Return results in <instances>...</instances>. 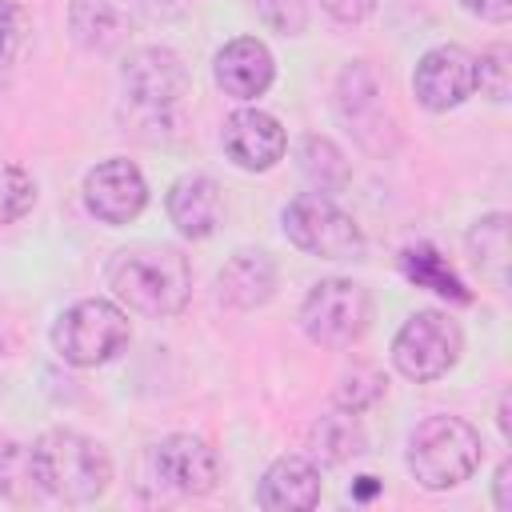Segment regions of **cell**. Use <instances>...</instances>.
Instances as JSON below:
<instances>
[{
	"instance_id": "22",
	"label": "cell",
	"mask_w": 512,
	"mask_h": 512,
	"mask_svg": "<svg viewBox=\"0 0 512 512\" xmlns=\"http://www.w3.org/2000/svg\"><path fill=\"white\" fill-rule=\"evenodd\" d=\"M312 448L316 456H324L328 464H340V460H352L364 452V432L356 424V412H332V416H320V424L312 428Z\"/></svg>"
},
{
	"instance_id": "33",
	"label": "cell",
	"mask_w": 512,
	"mask_h": 512,
	"mask_svg": "<svg viewBox=\"0 0 512 512\" xmlns=\"http://www.w3.org/2000/svg\"><path fill=\"white\" fill-rule=\"evenodd\" d=\"M500 432L508 436V400H500Z\"/></svg>"
},
{
	"instance_id": "26",
	"label": "cell",
	"mask_w": 512,
	"mask_h": 512,
	"mask_svg": "<svg viewBox=\"0 0 512 512\" xmlns=\"http://www.w3.org/2000/svg\"><path fill=\"white\" fill-rule=\"evenodd\" d=\"M380 396H384V376L372 372V368H352V372L340 380V388H336V404H340L344 412H364V408L376 404Z\"/></svg>"
},
{
	"instance_id": "10",
	"label": "cell",
	"mask_w": 512,
	"mask_h": 512,
	"mask_svg": "<svg viewBox=\"0 0 512 512\" xmlns=\"http://www.w3.org/2000/svg\"><path fill=\"white\" fill-rule=\"evenodd\" d=\"M152 464H156V476L180 492V496H208L220 480V456L208 440L192 436V432H176V436H164L152 452Z\"/></svg>"
},
{
	"instance_id": "25",
	"label": "cell",
	"mask_w": 512,
	"mask_h": 512,
	"mask_svg": "<svg viewBox=\"0 0 512 512\" xmlns=\"http://www.w3.org/2000/svg\"><path fill=\"white\" fill-rule=\"evenodd\" d=\"M32 204H36L32 176L16 164H0V224H12L20 216H28Z\"/></svg>"
},
{
	"instance_id": "23",
	"label": "cell",
	"mask_w": 512,
	"mask_h": 512,
	"mask_svg": "<svg viewBox=\"0 0 512 512\" xmlns=\"http://www.w3.org/2000/svg\"><path fill=\"white\" fill-rule=\"evenodd\" d=\"M40 488L36 480V464H32V448L24 444H0V496L4 500H32V492Z\"/></svg>"
},
{
	"instance_id": "18",
	"label": "cell",
	"mask_w": 512,
	"mask_h": 512,
	"mask_svg": "<svg viewBox=\"0 0 512 512\" xmlns=\"http://www.w3.org/2000/svg\"><path fill=\"white\" fill-rule=\"evenodd\" d=\"M276 288V264L268 252H236L220 272V300L232 308H260Z\"/></svg>"
},
{
	"instance_id": "9",
	"label": "cell",
	"mask_w": 512,
	"mask_h": 512,
	"mask_svg": "<svg viewBox=\"0 0 512 512\" xmlns=\"http://www.w3.org/2000/svg\"><path fill=\"white\" fill-rule=\"evenodd\" d=\"M84 204L104 224H128V220H136L144 212V204H148L144 172L132 160H124V156L100 160L84 176Z\"/></svg>"
},
{
	"instance_id": "4",
	"label": "cell",
	"mask_w": 512,
	"mask_h": 512,
	"mask_svg": "<svg viewBox=\"0 0 512 512\" xmlns=\"http://www.w3.org/2000/svg\"><path fill=\"white\" fill-rule=\"evenodd\" d=\"M128 340H132V328L124 308L100 296L76 300L72 308H64L52 328V348L60 352V360L76 368H96L116 360L128 348Z\"/></svg>"
},
{
	"instance_id": "29",
	"label": "cell",
	"mask_w": 512,
	"mask_h": 512,
	"mask_svg": "<svg viewBox=\"0 0 512 512\" xmlns=\"http://www.w3.org/2000/svg\"><path fill=\"white\" fill-rule=\"evenodd\" d=\"M320 8H324L328 16H336V20H344V24H356V20L372 16L376 0H320Z\"/></svg>"
},
{
	"instance_id": "7",
	"label": "cell",
	"mask_w": 512,
	"mask_h": 512,
	"mask_svg": "<svg viewBox=\"0 0 512 512\" xmlns=\"http://www.w3.org/2000/svg\"><path fill=\"white\" fill-rule=\"evenodd\" d=\"M372 320V300L356 280L344 276H328L320 284H312V292L300 304V328L312 344L324 348H348L352 340L364 336Z\"/></svg>"
},
{
	"instance_id": "28",
	"label": "cell",
	"mask_w": 512,
	"mask_h": 512,
	"mask_svg": "<svg viewBox=\"0 0 512 512\" xmlns=\"http://www.w3.org/2000/svg\"><path fill=\"white\" fill-rule=\"evenodd\" d=\"M256 12H260V20L268 24V28H276V32H300L304 28V20H308V12H304V0H256Z\"/></svg>"
},
{
	"instance_id": "14",
	"label": "cell",
	"mask_w": 512,
	"mask_h": 512,
	"mask_svg": "<svg viewBox=\"0 0 512 512\" xmlns=\"http://www.w3.org/2000/svg\"><path fill=\"white\" fill-rule=\"evenodd\" d=\"M212 76L216 84L236 96V100H256L268 92L272 76H276V64H272V52L256 40V36H236L228 40L216 60H212Z\"/></svg>"
},
{
	"instance_id": "27",
	"label": "cell",
	"mask_w": 512,
	"mask_h": 512,
	"mask_svg": "<svg viewBox=\"0 0 512 512\" xmlns=\"http://www.w3.org/2000/svg\"><path fill=\"white\" fill-rule=\"evenodd\" d=\"M28 40V12L16 0H0V64H8Z\"/></svg>"
},
{
	"instance_id": "1",
	"label": "cell",
	"mask_w": 512,
	"mask_h": 512,
	"mask_svg": "<svg viewBox=\"0 0 512 512\" xmlns=\"http://www.w3.org/2000/svg\"><path fill=\"white\" fill-rule=\"evenodd\" d=\"M108 288L140 316H176L192 296V268L168 244H132L108 260Z\"/></svg>"
},
{
	"instance_id": "11",
	"label": "cell",
	"mask_w": 512,
	"mask_h": 512,
	"mask_svg": "<svg viewBox=\"0 0 512 512\" xmlns=\"http://www.w3.org/2000/svg\"><path fill=\"white\" fill-rule=\"evenodd\" d=\"M336 108L344 116V124L356 132V140L372 152L388 148V136H392V120L384 116V96H380V84L372 76L368 64H348L340 72V84H336Z\"/></svg>"
},
{
	"instance_id": "19",
	"label": "cell",
	"mask_w": 512,
	"mask_h": 512,
	"mask_svg": "<svg viewBox=\"0 0 512 512\" xmlns=\"http://www.w3.org/2000/svg\"><path fill=\"white\" fill-rule=\"evenodd\" d=\"M508 252H512V244H508V216L504 212H488L468 228V256H472L476 272L496 288L508 284V260H512Z\"/></svg>"
},
{
	"instance_id": "30",
	"label": "cell",
	"mask_w": 512,
	"mask_h": 512,
	"mask_svg": "<svg viewBox=\"0 0 512 512\" xmlns=\"http://www.w3.org/2000/svg\"><path fill=\"white\" fill-rule=\"evenodd\" d=\"M460 8H468L472 16H480L488 24H508L512 20V0H460Z\"/></svg>"
},
{
	"instance_id": "5",
	"label": "cell",
	"mask_w": 512,
	"mask_h": 512,
	"mask_svg": "<svg viewBox=\"0 0 512 512\" xmlns=\"http://www.w3.org/2000/svg\"><path fill=\"white\" fill-rule=\"evenodd\" d=\"M464 352V332L452 316L436 312V308H424V312H412L396 340H392V364L400 376L416 380V384H428V380H440Z\"/></svg>"
},
{
	"instance_id": "20",
	"label": "cell",
	"mask_w": 512,
	"mask_h": 512,
	"mask_svg": "<svg viewBox=\"0 0 512 512\" xmlns=\"http://www.w3.org/2000/svg\"><path fill=\"white\" fill-rule=\"evenodd\" d=\"M400 268H404V276H408L412 284H420V288H428V292H436V296H444V300H452V304H468V300H472V292L464 288V280L452 272V264H448L432 244H412V248H404Z\"/></svg>"
},
{
	"instance_id": "16",
	"label": "cell",
	"mask_w": 512,
	"mask_h": 512,
	"mask_svg": "<svg viewBox=\"0 0 512 512\" xmlns=\"http://www.w3.org/2000/svg\"><path fill=\"white\" fill-rule=\"evenodd\" d=\"M220 216H224V200H220V184L212 176L192 172L168 188V220L176 224L180 236L204 240L216 232Z\"/></svg>"
},
{
	"instance_id": "2",
	"label": "cell",
	"mask_w": 512,
	"mask_h": 512,
	"mask_svg": "<svg viewBox=\"0 0 512 512\" xmlns=\"http://www.w3.org/2000/svg\"><path fill=\"white\" fill-rule=\"evenodd\" d=\"M32 464H36L40 488L68 504H92L112 484V460L104 444L72 428L44 432L32 444Z\"/></svg>"
},
{
	"instance_id": "13",
	"label": "cell",
	"mask_w": 512,
	"mask_h": 512,
	"mask_svg": "<svg viewBox=\"0 0 512 512\" xmlns=\"http://www.w3.org/2000/svg\"><path fill=\"white\" fill-rule=\"evenodd\" d=\"M120 76L128 96L144 108H168L188 92V68L172 48H136Z\"/></svg>"
},
{
	"instance_id": "3",
	"label": "cell",
	"mask_w": 512,
	"mask_h": 512,
	"mask_svg": "<svg viewBox=\"0 0 512 512\" xmlns=\"http://www.w3.org/2000/svg\"><path fill=\"white\" fill-rule=\"evenodd\" d=\"M480 464V432L460 416H428L408 436V468L428 492L456 488Z\"/></svg>"
},
{
	"instance_id": "31",
	"label": "cell",
	"mask_w": 512,
	"mask_h": 512,
	"mask_svg": "<svg viewBox=\"0 0 512 512\" xmlns=\"http://www.w3.org/2000/svg\"><path fill=\"white\" fill-rule=\"evenodd\" d=\"M492 492H496V508H500V512H512V464H508V460L496 468Z\"/></svg>"
},
{
	"instance_id": "32",
	"label": "cell",
	"mask_w": 512,
	"mask_h": 512,
	"mask_svg": "<svg viewBox=\"0 0 512 512\" xmlns=\"http://www.w3.org/2000/svg\"><path fill=\"white\" fill-rule=\"evenodd\" d=\"M356 500H368V496H376V476H360V484H356V492H352Z\"/></svg>"
},
{
	"instance_id": "8",
	"label": "cell",
	"mask_w": 512,
	"mask_h": 512,
	"mask_svg": "<svg viewBox=\"0 0 512 512\" xmlns=\"http://www.w3.org/2000/svg\"><path fill=\"white\" fill-rule=\"evenodd\" d=\"M412 92L428 112H448L476 92V56L460 44L428 48L412 72Z\"/></svg>"
},
{
	"instance_id": "21",
	"label": "cell",
	"mask_w": 512,
	"mask_h": 512,
	"mask_svg": "<svg viewBox=\"0 0 512 512\" xmlns=\"http://www.w3.org/2000/svg\"><path fill=\"white\" fill-rule=\"evenodd\" d=\"M300 172L304 180L320 192V196H332L348 184V164H344V152L324 140V136H304L300 144Z\"/></svg>"
},
{
	"instance_id": "6",
	"label": "cell",
	"mask_w": 512,
	"mask_h": 512,
	"mask_svg": "<svg viewBox=\"0 0 512 512\" xmlns=\"http://www.w3.org/2000/svg\"><path fill=\"white\" fill-rule=\"evenodd\" d=\"M284 236L320 260H356L364 252L360 224L320 192H304L284 208Z\"/></svg>"
},
{
	"instance_id": "15",
	"label": "cell",
	"mask_w": 512,
	"mask_h": 512,
	"mask_svg": "<svg viewBox=\"0 0 512 512\" xmlns=\"http://www.w3.org/2000/svg\"><path fill=\"white\" fill-rule=\"evenodd\" d=\"M260 508L268 512H304L320 504V468L304 456H280L268 464L256 488Z\"/></svg>"
},
{
	"instance_id": "24",
	"label": "cell",
	"mask_w": 512,
	"mask_h": 512,
	"mask_svg": "<svg viewBox=\"0 0 512 512\" xmlns=\"http://www.w3.org/2000/svg\"><path fill=\"white\" fill-rule=\"evenodd\" d=\"M476 88L496 104L508 100L512 92V48L508 44H488L476 56Z\"/></svg>"
},
{
	"instance_id": "17",
	"label": "cell",
	"mask_w": 512,
	"mask_h": 512,
	"mask_svg": "<svg viewBox=\"0 0 512 512\" xmlns=\"http://www.w3.org/2000/svg\"><path fill=\"white\" fill-rule=\"evenodd\" d=\"M68 20H72V36L92 52L120 48L136 28L132 0H72Z\"/></svg>"
},
{
	"instance_id": "12",
	"label": "cell",
	"mask_w": 512,
	"mask_h": 512,
	"mask_svg": "<svg viewBox=\"0 0 512 512\" xmlns=\"http://www.w3.org/2000/svg\"><path fill=\"white\" fill-rule=\"evenodd\" d=\"M288 148L280 120L264 108H240L224 120V152L244 172H268Z\"/></svg>"
}]
</instances>
